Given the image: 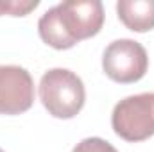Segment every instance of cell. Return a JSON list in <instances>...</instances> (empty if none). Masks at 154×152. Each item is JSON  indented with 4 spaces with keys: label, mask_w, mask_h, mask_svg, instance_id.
<instances>
[{
    "label": "cell",
    "mask_w": 154,
    "mask_h": 152,
    "mask_svg": "<svg viewBox=\"0 0 154 152\" xmlns=\"http://www.w3.org/2000/svg\"><path fill=\"white\" fill-rule=\"evenodd\" d=\"M72 152H118V150L109 141H106L102 138H86V140L79 141Z\"/></svg>",
    "instance_id": "9c48e42d"
},
{
    "label": "cell",
    "mask_w": 154,
    "mask_h": 152,
    "mask_svg": "<svg viewBox=\"0 0 154 152\" xmlns=\"http://www.w3.org/2000/svg\"><path fill=\"white\" fill-rule=\"evenodd\" d=\"M39 100L54 118H74L86 100L84 84L72 70L52 68L39 81Z\"/></svg>",
    "instance_id": "6da1fadb"
},
{
    "label": "cell",
    "mask_w": 154,
    "mask_h": 152,
    "mask_svg": "<svg viewBox=\"0 0 154 152\" xmlns=\"http://www.w3.org/2000/svg\"><path fill=\"white\" fill-rule=\"evenodd\" d=\"M38 0L23 2V0H0V14H9V16H25L32 9L38 7Z\"/></svg>",
    "instance_id": "ba28073f"
},
{
    "label": "cell",
    "mask_w": 154,
    "mask_h": 152,
    "mask_svg": "<svg viewBox=\"0 0 154 152\" xmlns=\"http://www.w3.org/2000/svg\"><path fill=\"white\" fill-rule=\"evenodd\" d=\"M34 102L31 74L16 65H0V114H20Z\"/></svg>",
    "instance_id": "5b68a950"
},
{
    "label": "cell",
    "mask_w": 154,
    "mask_h": 152,
    "mask_svg": "<svg viewBox=\"0 0 154 152\" xmlns=\"http://www.w3.org/2000/svg\"><path fill=\"white\" fill-rule=\"evenodd\" d=\"M116 13L129 31L147 32L154 29V0H118Z\"/></svg>",
    "instance_id": "8992f818"
},
{
    "label": "cell",
    "mask_w": 154,
    "mask_h": 152,
    "mask_svg": "<svg viewBox=\"0 0 154 152\" xmlns=\"http://www.w3.org/2000/svg\"><path fill=\"white\" fill-rule=\"evenodd\" d=\"M59 18L75 43L88 39L102 29L104 23V7L100 0H68L57 4Z\"/></svg>",
    "instance_id": "277c9868"
},
{
    "label": "cell",
    "mask_w": 154,
    "mask_h": 152,
    "mask_svg": "<svg viewBox=\"0 0 154 152\" xmlns=\"http://www.w3.org/2000/svg\"><path fill=\"white\" fill-rule=\"evenodd\" d=\"M38 31L41 39L47 45H50L57 50H66V48H72L74 45H77L75 41L68 36V32L65 31V27L61 23L57 5L50 7L48 11H45L41 14V18L38 22Z\"/></svg>",
    "instance_id": "52a82bcc"
},
{
    "label": "cell",
    "mask_w": 154,
    "mask_h": 152,
    "mask_svg": "<svg viewBox=\"0 0 154 152\" xmlns=\"http://www.w3.org/2000/svg\"><path fill=\"white\" fill-rule=\"evenodd\" d=\"M116 136L125 141H143L154 136V93L131 95L120 100L111 114Z\"/></svg>",
    "instance_id": "7a4b0ae2"
},
{
    "label": "cell",
    "mask_w": 154,
    "mask_h": 152,
    "mask_svg": "<svg viewBox=\"0 0 154 152\" xmlns=\"http://www.w3.org/2000/svg\"><path fill=\"white\" fill-rule=\"evenodd\" d=\"M0 152H5V150H2V149H0Z\"/></svg>",
    "instance_id": "30bf717a"
},
{
    "label": "cell",
    "mask_w": 154,
    "mask_h": 152,
    "mask_svg": "<svg viewBox=\"0 0 154 152\" xmlns=\"http://www.w3.org/2000/svg\"><path fill=\"white\" fill-rule=\"evenodd\" d=\"M102 68L111 81L131 84L145 75L149 68V56L134 39H115L104 50Z\"/></svg>",
    "instance_id": "3957f363"
}]
</instances>
